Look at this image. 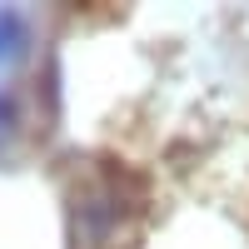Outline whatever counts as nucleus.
Masks as SVG:
<instances>
[{"mask_svg":"<svg viewBox=\"0 0 249 249\" xmlns=\"http://www.w3.org/2000/svg\"><path fill=\"white\" fill-rule=\"evenodd\" d=\"M124 184H135L124 170H100L75 190L70 199V239L75 249H110L120 244V224L140 214L144 204V184L124 195Z\"/></svg>","mask_w":249,"mask_h":249,"instance_id":"nucleus-1","label":"nucleus"},{"mask_svg":"<svg viewBox=\"0 0 249 249\" xmlns=\"http://www.w3.org/2000/svg\"><path fill=\"white\" fill-rule=\"evenodd\" d=\"M20 50H25V20H20L15 10H0V65L15 60Z\"/></svg>","mask_w":249,"mask_h":249,"instance_id":"nucleus-2","label":"nucleus"}]
</instances>
